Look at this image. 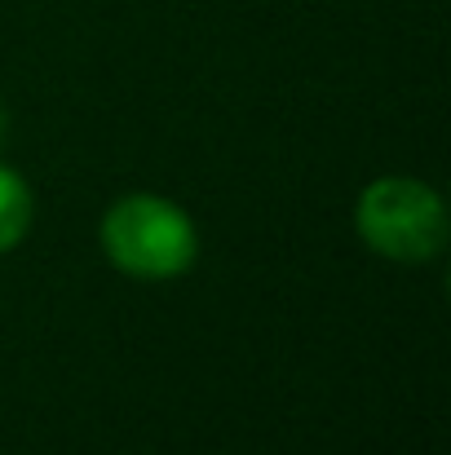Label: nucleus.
Masks as SVG:
<instances>
[{"label":"nucleus","mask_w":451,"mask_h":455,"mask_svg":"<svg viewBox=\"0 0 451 455\" xmlns=\"http://www.w3.org/2000/svg\"><path fill=\"white\" fill-rule=\"evenodd\" d=\"M102 248L133 279H177L190 270L199 239L177 204L159 195H125L102 217Z\"/></svg>","instance_id":"nucleus-1"},{"label":"nucleus","mask_w":451,"mask_h":455,"mask_svg":"<svg viewBox=\"0 0 451 455\" xmlns=\"http://www.w3.org/2000/svg\"><path fill=\"white\" fill-rule=\"evenodd\" d=\"M358 235L390 261H434L447 248V208L416 177H381L358 195Z\"/></svg>","instance_id":"nucleus-2"},{"label":"nucleus","mask_w":451,"mask_h":455,"mask_svg":"<svg viewBox=\"0 0 451 455\" xmlns=\"http://www.w3.org/2000/svg\"><path fill=\"white\" fill-rule=\"evenodd\" d=\"M31 226V186L0 164V252H9Z\"/></svg>","instance_id":"nucleus-3"},{"label":"nucleus","mask_w":451,"mask_h":455,"mask_svg":"<svg viewBox=\"0 0 451 455\" xmlns=\"http://www.w3.org/2000/svg\"><path fill=\"white\" fill-rule=\"evenodd\" d=\"M0 138H4V107H0Z\"/></svg>","instance_id":"nucleus-4"}]
</instances>
